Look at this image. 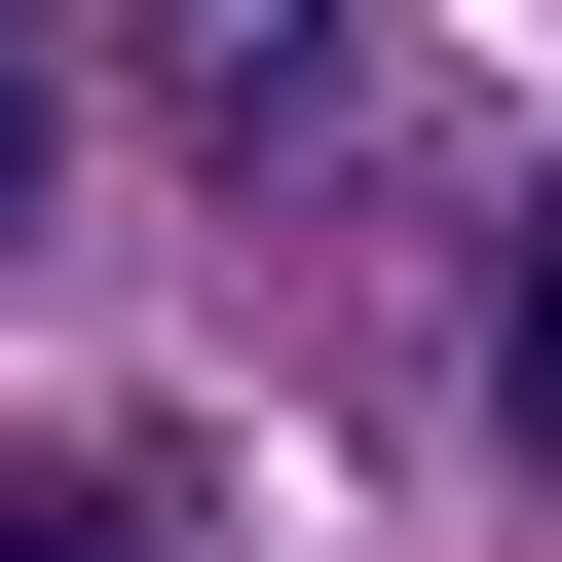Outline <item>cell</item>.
<instances>
[{
    "mask_svg": "<svg viewBox=\"0 0 562 562\" xmlns=\"http://www.w3.org/2000/svg\"><path fill=\"white\" fill-rule=\"evenodd\" d=\"M188 150L225 188H338L375 150V38H338V0H188Z\"/></svg>",
    "mask_w": 562,
    "mask_h": 562,
    "instance_id": "1",
    "label": "cell"
},
{
    "mask_svg": "<svg viewBox=\"0 0 562 562\" xmlns=\"http://www.w3.org/2000/svg\"><path fill=\"white\" fill-rule=\"evenodd\" d=\"M450 301H487V450L562 487V150H487V188H450Z\"/></svg>",
    "mask_w": 562,
    "mask_h": 562,
    "instance_id": "2",
    "label": "cell"
},
{
    "mask_svg": "<svg viewBox=\"0 0 562 562\" xmlns=\"http://www.w3.org/2000/svg\"><path fill=\"white\" fill-rule=\"evenodd\" d=\"M0 562H150V487L113 450H0Z\"/></svg>",
    "mask_w": 562,
    "mask_h": 562,
    "instance_id": "3",
    "label": "cell"
},
{
    "mask_svg": "<svg viewBox=\"0 0 562 562\" xmlns=\"http://www.w3.org/2000/svg\"><path fill=\"white\" fill-rule=\"evenodd\" d=\"M38 188H76V38L0 0V225H38Z\"/></svg>",
    "mask_w": 562,
    "mask_h": 562,
    "instance_id": "4",
    "label": "cell"
}]
</instances>
